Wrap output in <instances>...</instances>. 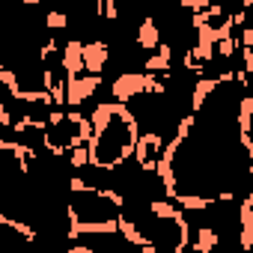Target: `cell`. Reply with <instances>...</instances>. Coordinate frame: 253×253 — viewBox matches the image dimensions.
Listing matches in <instances>:
<instances>
[{
    "instance_id": "11",
    "label": "cell",
    "mask_w": 253,
    "mask_h": 253,
    "mask_svg": "<svg viewBox=\"0 0 253 253\" xmlns=\"http://www.w3.org/2000/svg\"><path fill=\"white\" fill-rule=\"evenodd\" d=\"M217 244H220V232L214 226H197L194 238H191V253H217Z\"/></svg>"
},
{
    "instance_id": "1",
    "label": "cell",
    "mask_w": 253,
    "mask_h": 253,
    "mask_svg": "<svg viewBox=\"0 0 253 253\" xmlns=\"http://www.w3.org/2000/svg\"><path fill=\"white\" fill-rule=\"evenodd\" d=\"M164 134L161 131H143L140 137H137V143H134V164L140 167V173H152L155 170V161L161 158V152H164Z\"/></svg>"
},
{
    "instance_id": "7",
    "label": "cell",
    "mask_w": 253,
    "mask_h": 253,
    "mask_svg": "<svg viewBox=\"0 0 253 253\" xmlns=\"http://www.w3.org/2000/svg\"><path fill=\"white\" fill-rule=\"evenodd\" d=\"M60 69L66 78L84 75V57H81V39H69L60 45Z\"/></svg>"
},
{
    "instance_id": "13",
    "label": "cell",
    "mask_w": 253,
    "mask_h": 253,
    "mask_svg": "<svg viewBox=\"0 0 253 253\" xmlns=\"http://www.w3.org/2000/svg\"><path fill=\"white\" fill-rule=\"evenodd\" d=\"M250 119H253V95L241 92L238 95V113H235V122H238L241 134H250Z\"/></svg>"
},
{
    "instance_id": "6",
    "label": "cell",
    "mask_w": 253,
    "mask_h": 253,
    "mask_svg": "<svg viewBox=\"0 0 253 253\" xmlns=\"http://www.w3.org/2000/svg\"><path fill=\"white\" fill-rule=\"evenodd\" d=\"M238 247L241 253L253 250V194H244L238 209Z\"/></svg>"
},
{
    "instance_id": "3",
    "label": "cell",
    "mask_w": 253,
    "mask_h": 253,
    "mask_svg": "<svg viewBox=\"0 0 253 253\" xmlns=\"http://www.w3.org/2000/svg\"><path fill=\"white\" fill-rule=\"evenodd\" d=\"M104 78H95V75H78V78H66V107L69 110H78L84 101H89L98 89H101Z\"/></svg>"
},
{
    "instance_id": "14",
    "label": "cell",
    "mask_w": 253,
    "mask_h": 253,
    "mask_svg": "<svg viewBox=\"0 0 253 253\" xmlns=\"http://www.w3.org/2000/svg\"><path fill=\"white\" fill-rule=\"evenodd\" d=\"M146 209H149V217H155V220H173L179 214V209L170 200H149Z\"/></svg>"
},
{
    "instance_id": "18",
    "label": "cell",
    "mask_w": 253,
    "mask_h": 253,
    "mask_svg": "<svg viewBox=\"0 0 253 253\" xmlns=\"http://www.w3.org/2000/svg\"><path fill=\"white\" fill-rule=\"evenodd\" d=\"M140 253H164V250H158V247H152V244H143V247H137Z\"/></svg>"
},
{
    "instance_id": "2",
    "label": "cell",
    "mask_w": 253,
    "mask_h": 253,
    "mask_svg": "<svg viewBox=\"0 0 253 253\" xmlns=\"http://www.w3.org/2000/svg\"><path fill=\"white\" fill-rule=\"evenodd\" d=\"M110 95L116 104H131L134 98L143 95V72L134 69H125L110 81Z\"/></svg>"
},
{
    "instance_id": "15",
    "label": "cell",
    "mask_w": 253,
    "mask_h": 253,
    "mask_svg": "<svg viewBox=\"0 0 253 253\" xmlns=\"http://www.w3.org/2000/svg\"><path fill=\"white\" fill-rule=\"evenodd\" d=\"M69 167L72 170H86L89 167V149L86 146H75V149H69Z\"/></svg>"
},
{
    "instance_id": "16",
    "label": "cell",
    "mask_w": 253,
    "mask_h": 253,
    "mask_svg": "<svg viewBox=\"0 0 253 253\" xmlns=\"http://www.w3.org/2000/svg\"><path fill=\"white\" fill-rule=\"evenodd\" d=\"M45 27H48L51 33L66 30V27H69V15H66V12H60V9H51V12H45Z\"/></svg>"
},
{
    "instance_id": "5",
    "label": "cell",
    "mask_w": 253,
    "mask_h": 253,
    "mask_svg": "<svg viewBox=\"0 0 253 253\" xmlns=\"http://www.w3.org/2000/svg\"><path fill=\"white\" fill-rule=\"evenodd\" d=\"M220 89V84H217V78H211V75H206V78H197L194 81V89H191V101H188V113L191 116H197V113H203V107L209 104V98L214 95Z\"/></svg>"
},
{
    "instance_id": "12",
    "label": "cell",
    "mask_w": 253,
    "mask_h": 253,
    "mask_svg": "<svg viewBox=\"0 0 253 253\" xmlns=\"http://www.w3.org/2000/svg\"><path fill=\"white\" fill-rule=\"evenodd\" d=\"M173 206L179 211H206V209H211L217 203H214V194H179L173 200Z\"/></svg>"
},
{
    "instance_id": "10",
    "label": "cell",
    "mask_w": 253,
    "mask_h": 253,
    "mask_svg": "<svg viewBox=\"0 0 253 253\" xmlns=\"http://www.w3.org/2000/svg\"><path fill=\"white\" fill-rule=\"evenodd\" d=\"M116 235H122L125 244H131V247H143V244H149V238L143 235V229L137 226V220H134L131 214H125V211L116 214Z\"/></svg>"
},
{
    "instance_id": "17",
    "label": "cell",
    "mask_w": 253,
    "mask_h": 253,
    "mask_svg": "<svg viewBox=\"0 0 253 253\" xmlns=\"http://www.w3.org/2000/svg\"><path fill=\"white\" fill-rule=\"evenodd\" d=\"M12 122H15V116L9 110V101H0V128H12Z\"/></svg>"
},
{
    "instance_id": "9",
    "label": "cell",
    "mask_w": 253,
    "mask_h": 253,
    "mask_svg": "<svg viewBox=\"0 0 253 253\" xmlns=\"http://www.w3.org/2000/svg\"><path fill=\"white\" fill-rule=\"evenodd\" d=\"M134 45H137V48H143V51H152V54H155V48L161 45V27H158V21H155L152 15H146V18L137 24Z\"/></svg>"
},
{
    "instance_id": "8",
    "label": "cell",
    "mask_w": 253,
    "mask_h": 253,
    "mask_svg": "<svg viewBox=\"0 0 253 253\" xmlns=\"http://www.w3.org/2000/svg\"><path fill=\"white\" fill-rule=\"evenodd\" d=\"M170 72H173V45L161 42L155 54L143 60V75H170Z\"/></svg>"
},
{
    "instance_id": "4",
    "label": "cell",
    "mask_w": 253,
    "mask_h": 253,
    "mask_svg": "<svg viewBox=\"0 0 253 253\" xmlns=\"http://www.w3.org/2000/svg\"><path fill=\"white\" fill-rule=\"evenodd\" d=\"M110 54H113V48H110V42H104V39H92V42H81V57H84V72H86V75H95V78H101V72H104V66L110 63Z\"/></svg>"
}]
</instances>
